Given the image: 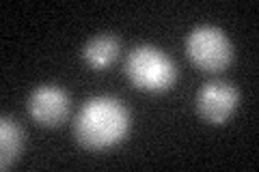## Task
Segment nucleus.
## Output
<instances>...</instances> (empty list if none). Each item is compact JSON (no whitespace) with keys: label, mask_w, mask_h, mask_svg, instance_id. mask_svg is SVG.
Wrapping results in <instances>:
<instances>
[{"label":"nucleus","mask_w":259,"mask_h":172,"mask_svg":"<svg viewBox=\"0 0 259 172\" xmlns=\"http://www.w3.org/2000/svg\"><path fill=\"white\" fill-rule=\"evenodd\" d=\"M132 129V114L125 103L112 95H97L82 103L74 119L78 144L91 151L112 149L125 140Z\"/></svg>","instance_id":"nucleus-1"},{"label":"nucleus","mask_w":259,"mask_h":172,"mask_svg":"<svg viewBox=\"0 0 259 172\" xmlns=\"http://www.w3.org/2000/svg\"><path fill=\"white\" fill-rule=\"evenodd\" d=\"M130 84L145 93H164L177 80L175 61L158 45H136L123 63Z\"/></svg>","instance_id":"nucleus-2"},{"label":"nucleus","mask_w":259,"mask_h":172,"mask_svg":"<svg viewBox=\"0 0 259 172\" xmlns=\"http://www.w3.org/2000/svg\"><path fill=\"white\" fill-rule=\"evenodd\" d=\"M186 56L201 71L221 73L233 63L236 50L223 28L214 24H199L186 37Z\"/></svg>","instance_id":"nucleus-3"},{"label":"nucleus","mask_w":259,"mask_h":172,"mask_svg":"<svg viewBox=\"0 0 259 172\" xmlns=\"http://www.w3.org/2000/svg\"><path fill=\"white\" fill-rule=\"evenodd\" d=\"M197 114L209 125H225L240 105V91L236 84L225 80H209L194 97Z\"/></svg>","instance_id":"nucleus-4"},{"label":"nucleus","mask_w":259,"mask_h":172,"mask_svg":"<svg viewBox=\"0 0 259 172\" xmlns=\"http://www.w3.org/2000/svg\"><path fill=\"white\" fill-rule=\"evenodd\" d=\"M69 95L56 84H41L32 88L28 99H26V110L28 117L44 127H56L69 117Z\"/></svg>","instance_id":"nucleus-5"},{"label":"nucleus","mask_w":259,"mask_h":172,"mask_svg":"<svg viewBox=\"0 0 259 172\" xmlns=\"http://www.w3.org/2000/svg\"><path fill=\"white\" fill-rule=\"evenodd\" d=\"M121 52V41L112 32H102V35L91 37L82 47V59L91 69H106L115 63Z\"/></svg>","instance_id":"nucleus-6"},{"label":"nucleus","mask_w":259,"mask_h":172,"mask_svg":"<svg viewBox=\"0 0 259 172\" xmlns=\"http://www.w3.org/2000/svg\"><path fill=\"white\" fill-rule=\"evenodd\" d=\"M24 149V132L11 117L3 114L0 119V168L13 166Z\"/></svg>","instance_id":"nucleus-7"}]
</instances>
